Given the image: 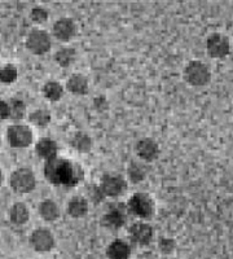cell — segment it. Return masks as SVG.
<instances>
[{
  "label": "cell",
  "instance_id": "cell-27",
  "mask_svg": "<svg viewBox=\"0 0 233 259\" xmlns=\"http://www.w3.org/2000/svg\"><path fill=\"white\" fill-rule=\"evenodd\" d=\"M29 17H30V20L33 21L34 24L43 25V24H45V22L48 21V18H50V13H48V11L44 8V7L38 6V7H34V8H31Z\"/></svg>",
  "mask_w": 233,
  "mask_h": 259
},
{
  "label": "cell",
  "instance_id": "cell-2",
  "mask_svg": "<svg viewBox=\"0 0 233 259\" xmlns=\"http://www.w3.org/2000/svg\"><path fill=\"white\" fill-rule=\"evenodd\" d=\"M9 186L18 194H27L35 189L36 177L29 167H20L13 171L9 177Z\"/></svg>",
  "mask_w": 233,
  "mask_h": 259
},
{
  "label": "cell",
  "instance_id": "cell-31",
  "mask_svg": "<svg viewBox=\"0 0 233 259\" xmlns=\"http://www.w3.org/2000/svg\"><path fill=\"white\" fill-rule=\"evenodd\" d=\"M0 48H2V46H0Z\"/></svg>",
  "mask_w": 233,
  "mask_h": 259
},
{
  "label": "cell",
  "instance_id": "cell-6",
  "mask_svg": "<svg viewBox=\"0 0 233 259\" xmlns=\"http://www.w3.org/2000/svg\"><path fill=\"white\" fill-rule=\"evenodd\" d=\"M44 174L50 182L52 183H68L73 177V166L65 161V159L55 158L45 163Z\"/></svg>",
  "mask_w": 233,
  "mask_h": 259
},
{
  "label": "cell",
  "instance_id": "cell-23",
  "mask_svg": "<svg viewBox=\"0 0 233 259\" xmlns=\"http://www.w3.org/2000/svg\"><path fill=\"white\" fill-rule=\"evenodd\" d=\"M127 177L132 183L137 184L148 177V163L143 161H132L127 167Z\"/></svg>",
  "mask_w": 233,
  "mask_h": 259
},
{
  "label": "cell",
  "instance_id": "cell-4",
  "mask_svg": "<svg viewBox=\"0 0 233 259\" xmlns=\"http://www.w3.org/2000/svg\"><path fill=\"white\" fill-rule=\"evenodd\" d=\"M27 51L36 56L45 55L51 51L52 47V38L50 32L43 29H33L27 34L26 40H25Z\"/></svg>",
  "mask_w": 233,
  "mask_h": 259
},
{
  "label": "cell",
  "instance_id": "cell-28",
  "mask_svg": "<svg viewBox=\"0 0 233 259\" xmlns=\"http://www.w3.org/2000/svg\"><path fill=\"white\" fill-rule=\"evenodd\" d=\"M158 250L163 255H171L176 250V241L171 237H161L158 240Z\"/></svg>",
  "mask_w": 233,
  "mask_h": 259
},
{
  "label": "cell",
  "instance_id": "cell-17",
  "mask_svg": "<svg viewBox=\"0 0 233 259\" xmlns=\"http://www.w3.org/2000/svg\"><path fill=\"white\" fill-rule=\"evenodd\" d=\"M124 223H126V214L117 207L105 212L101 218V226H104L109 231L119 230L124 226Z\"/></svg>",
  "mask_w": 233,
  "mask_h": 259
},
{
  "label": "cell",
  "instance_id": "cell-12",
  "mask_svg": "<svg viewBox=\"0 0 233 259\" xmlns=\"http://www.w3.org/2000/svg\"><path fill=\"white\" fill-rule=\"evenodd\" d=\"M77 24L69 17H61L52 26V35L61 43H69L77 35Z\"/></svg>",
  "mask_w": 233,
  "mask_h": 259
},
{
  "label": "cell",
  "instance_id": "cell-10",
  "mask_svg": "<svg viewBox=\"0 0 233 259\" xmlns=\"http://www.w3.org/2000/svg\"><path fill=\"white\" fill-rule=\"evenodd\" d=\"M128 237L136 246H148L154 239L153 227L144 221L136 222L128 228Z\"/></svg>",
  "mask_w": 233,
  "mask_h": 259
},
{
  "label": "cell",
  "instance_id": "cell-18",
  "mask_svg": "<svg viewBox=\"0 0 233 259\" xmlns=\"http://www.w3.org/2000/svg\"><path fill=\"white\" fill-rule=\"evenodd\" d=\"M108 259H130L131 244L122 239H115L107 247Z\"/></svg>",
  "mask_w": 233,
  "mask_h": 259
},
{
  "label": "cell",
  "instance_id": "cell-24",
  "mask_svg": "<svg viewBox=\"0 0 233 259\" xmlns=\"http://www.w3.org/2000/svg\"><path fill=\"white\" fill-rule=\"evenodd\" d=\"M52 121V114L45 108H38L29 114V122L39 128H44Z\"/></svg>",
  "mask_w": 233,
  "mask_h": 259
},
{
  "label": "cell",
  "instance_id": "cell-15",
  "mask_svg": "<svg viewBox=\"0 0 233 259\" xmlns=\"http://www.w3.org/2000/svg\"><path fill=\"white\" fill-rule=\"evenodd\" d=\"M38 214L41 219L47 223H54L61 215L59 203L52 198H45L41 201L38 206Z\"/></svg>",
  "mask_w": 233,
  "mask_h": 259
},
{
  "label": "cell",
  "instance_id": "cell-26",
  "mask_svg": "<svg viewBox=\"0 0 233 259\" xmlns=\"http://www.w3.org/2000/svg\"><path fill=\"white\" fill-rule=\"evenodd\" d=\"M18 78V69L13 64H6L0 66V83L12 84Z\"/></svg>",
  "mask_w": 233,
  "mask_h": 259
},
{
  "label": "cell",
  "instance_id": "cell-19",
  "mask_svg": "<svg viewBox=\"0 0 233 259\" xmlns=\"http://www.w3.org/2000/svg\"><path fill=\"white\" fill-rule=\"evenodd\" d=\"M8 218L15 226H25L30 219V210L24 202H16L8 210Z\"/></svg>",
  "mask_w": 233,
  "mask_h": 259
},
{
  "label": "cell",
  "instance_id": "cell-22",
  "mask_svg": "<svg viewBox=\"0 0 233 259\" xmlns=\"http://www.w3.org/2000/svg\"><path fill=\"white\" fill-rule=\"evenodd\" d=\"M70 147L75 149L78 153H88L94 147L92 138L84 131H77L70 138Z\"/></svg>",
  "mask_w": 233,
  "mask_h": 259
},
{
  "label": "cell",
  "instance_id": "cell-13",
  "mask_svg": "<svg viewBox=\"0 0 233 259\" xmlns=\"http://www.w3.org/2000/svg\"><path fill=\"white\" fill-rule=\"evenodd\" d=\"M35 153L43 161L48 162L57 158L59 154V144L56 140L51 138H41L39 139L35 144Z\"/></svg>",
  "mask_w": 233,
  "mask_h": 259
},
{
  "label": "cell",
  "instance_id": "cell-11",
  "mask_svg": "<svg viewBox=\"0 0 233 259\" xmlns=\"http://www.w3.org/2000/svg\"><path fill=\"white\" fill-rule=\"evenodd\" d=\"M136 156L140 161L149 163V162L156 161L161 153V148L158 143L152 138H143L135 145Z\"/></svg>",
  "mask_w": 233,
  "mask_h": 259
},
{
  "label": "cell",
  "instance_id": "cell-7",
  "mask_svg": "<svg viewBox=\"0 0 233 259\" xmlns=\"http://www.w3.org/2000/svg\"><path fill=\"white\" fill-rule=\"evenodd\" d=\"M206 52L211 59L223 60L230 53V41L221 32H211L206 38Z\"/></svg>",
  "mask_w": 233,
  "mask_h": 259
},
{
  "label": "cell",
  "instance_id": "cell-25",
  "mask_svg": "<svg viewBox=\"0 0 233 259\" xmlns=\"http://www.w3.org/2000/svg\"><path fill=\"white\" fill-rule=\"evenodd\" d=\"M8 106L9 119L15 122V123H20L21 119H24L25 115H26V105H25L24 101L13 97V99L8 100Z\"/></svg>",
  "mask_w": 233,
  "mask_h": 259
},
{
  "label": "cell",
  "instance_id": "cell-16",
  "mask_svg": "<svg viewBox=\"0 0 233 259\" xmlns=\"http://www.w3.org/2000/svg\"><path fill=\"white\" fill-rule=\"evenodd\" d=\"M66 210H68L69 217H71V218H84V217L88 214L89 202L88 200H87L86 197H83V196H74V197H71L70 200H69Z\"/></svg>",
  "mask_w": 233,
  "mask_h": 259
},
{
  "label": "cell",
  "instance_id": "cell-21",
  "mask_svg": "<svg viewBox=\"0 0 233 259\" xmlns=\"http://www.w3.org/2000/svg\"><path fill=\"white\" fill-rule=\"evenodd\" d=\"M64 85L59 82V80L51 79L43 84L41 87V95L44 97L45 100L51 101V103H57L62 99L64 96Z\"/></svg>",
  "mask_w": 233,
  "mask_h": 259
},
{
  "label": "cell",
  "instance_id": "cell-9",
  "mask_svg": "<svg viewBox=\"0 0 233 259\" xmlns=\"http://www.w3.org/2000/svg\"><path fill=\"white\" fill-rule=\"evenodd\" d=\"M99 189L103 193V196L117 198L127 191V182L121 175L105 174L101 178Z\"/></svg>",
  "mask_w": 233,
  "mask_h": 259
},
{
  "label": "cell",
  "instance_id": "cell-3",
  "mask_svg": "<svg viewBox=\"0 0 233 259\" xmlns=\"http://www.w3.org/2000/svg\"><path fill=\"white\" fill-rule=\"evenodd\" d=\"M127 209L131 214H133L137 218L143 219V221H148L154 215L156 203H154V200L149 194L140 192V193L133 194L132 197L128 200Z\"/></svg>",
  "mask_w": 233,
  "mask_h": 259
},
{
  "label": "cell",
  "instance_id": "cell-30",
  "mask_svg": "<svg viewBox=\"0 0 233 259\" xmlns=\"http://www.w3.org/2000/svg\"><path fill=\"white\" fill-rule=\"evenodd\" d=\"M3 179H4L3 171H2V168H0V187H2V184H3Z\"/></svg>",
  "mask_w": 233,
  "mask_h": 259
},
{
  "label": "cell",
  "instance_id": "cell-20",
  "mask_svg": "<svg viewBox=\"0 0 233 259\" xmlns=\"http://www.w3.org/2000/svg\"><path fill=\"white\" fill-rule=\"evenodd\" d=\"M77 59V50L73 47H69V46L59 48V50L56 51V53H55V61H56V64L62 69L71 68V66L75 64Z\"/></svg>",
  "mask_w": 233,
  "mask_h": 259
},
{
  "label": "cell",
  "instance_id": "cell-8",
  "mask_svg": "<svg viewBox=\"0 0 233 259\" xmlns=\"http://www.w3.org/2000/svg\"><path fill=\"white\" fill-rule=\"evenodd\" d=\"M29 244L36 253H48L56 245V239H55L52 231L45 227H39L30 235Z\"/></svg>",
  "mask_w": 233,
  "mask_h": 259
},
{
  "label": "cell",
  "instance_id": "cell-1",
  "mask_svg": "<svg viewBox=\"0 0 233 259\" xmlns=\"http://www.w3.org/2000/svg\"><path fill=\"white\" fill-rule=\"evenodd\" d=\"M183 78L192 87H205L211 80V70L209 65L200 60H193L185 65L183 70Z\"/></svg>",
  "mask_w": 233,
  "mask_h": 259
},
{
  "label": "cell",
  "instance_id": "cell-5",
  "mask_svg": "<svg viewBox=\"0 0 233 259\" xmlns=\"http://www.w3.org/2000/svg\"><path fill=\"white\" fill-rule=\"evenodd\" d=\"M7 140L12 148L25 149L33 144V131L26 124L13 123L7 128Z\"/></svg>",
  "mask_w": 233,
  "mask_h": 259
},
{
  "label": "cell",
  "instance_id": "cell-29",
  "mask_svg": "<svg viewBox=\"0 0 233 259\" xmlns=\"http://www.w3.org/2000/svg\"><path fill=\"white\" fill-rule=\"evenodd\" d=\"M9 119V106L8 101L0 99V122Z\"/></svg>",
  "mask_w": 233,
  "mask_h": 259
},
{
  "label": "cell",
  "instance_id": "cell-14",
  "mask_svg": "<svg viewBox=\"0 0 233 259\" xmlns=\"http://www.w3.org/2000/svg\"><path fill=\"white\" fill-rule=\"evenodd\" d=\"M66 90L74 96H84L89 91L88 78L80 73L71 74L66 80Z\"/></svg>",
  "mask_w": 233,
  "mask_h": 259
}]
</instances>
